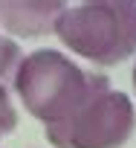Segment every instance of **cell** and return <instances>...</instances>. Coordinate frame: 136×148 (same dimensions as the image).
I'll return each mask as SVG.
<instances>
[{"mask_svg":"<svg viewBox=\"0 0 136 148\" xmlns=\"http://www.w3.org/2000/svg\"><path fill=\"white\" fill-rule=\"evenodd\" d=\"M12 84L26 110L46 125L61 122L93 93L110 87L104 76L81 70L73 58H67L58 49H35L32 55H26Z\"/></svg>","mask_w":136,"mask_h":148,"instance_id":"1","label":"cell"},{"mask_svg":"<svg viewBox=\"0 0 136 148\" xmlns=\"http://www.w3.org/2000/svg\"><path fill=\"white\" fill-rule=\"evenodd\" d=\"M64 47L93 64H122L136 52V3L133 0H96L67 6L52 29Z\"/></svg>","mask_w":136,"mask_h":148,"instance_id":"2","label":"cell"},{"mask_svg":"<svg viewBox=\"0 0 136 148\" xmlns=\"http://www.w3.org/2000/svg\"><path fill=\"white\" fill-rule=\"evenodd\" d=\"M136 125V110L122 90H99L70 116L46 125V139L55 148H119Z\"/></svg>","mask_w":136,"mask_h":148,"instance_id":"3","label":"cell"},{"mask_svg":"<svg viewBox=\"0 0 136 148\" xmlns=\"http://www.w3.org/2000/svg\"><path fill=\"white\" fill-rule=\"evenodd\" d=\"M64 9V3H0V21L12 35L41 38L55 29V21Z\"/></svg>","mask_w":136,"mask_h":148,"instance_id":"4","label":"cell"},{"mask_svg":"<svg viewBox=\"0 0 136 148\" xmlns=\"http://www.w3.org/2000/svg\"><path fill=\"white\" fill-rule=\"evenodd\" d=\"M20 61H23L20 47L15 41H9V38H0V82L3 84L15 82V73H18Z\"/></svg>","mask_w":136,"mask_h":148,"instance_id":"5","label":"cell"},{"mask_svg":"<svg viewBox=\"0 0 136 148\" xmlns=\"http://www.w3.org/2000/svg\"><path fill=\"white\" fill-rule=\"evenodd\" d=\"M18 125V110L12 108V99H9V87L0 82V134H9L15 131Z\"/></svg>","mask_w":136,"mask_h":148,"instance_id":"6","label":"cell"},{"mask_svg":"<svg viewBox=\"0 0 136 148\" xmlns=\"http://www.w3.org/2000/svg\"><path fill=\"white\" fill-rule=\"evenodd\" d=\"M133 90H136V67H133Z\"/></svg>","mask_w":136,"mask_h":148,"instance_id":"7","label":"cell"}]
</instances>
